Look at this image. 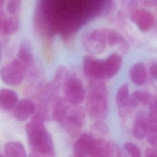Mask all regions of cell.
Listing matches in <instances>:
<instances>
[{"mask_svg": "<svg viewBox=\"0 0 157 157\" xmlns=\"http://www.w3.org/2000/svg\"><path fill=\"white\" fill-rule=\"evenodd\" d=\"M149 116L139 113L136 118L132 126V134L137 139H142L147 135L152 126Z\"/></svg>", "mask_w": 157, "mask_h": 157, "instance_id": "cell-11", "label": "cell"}, {"mask_svg": "<svg viewBox=\"0 0 157 157\" xmlns=\"http://www.w3.org/2000/svg\"><path fill=\"white\" fill-rule=\"evenodd\" d=\"M4 156L6 157H26V152L21 142L12 141L7 142L4 146Z\"/></svg>", "mask_w": 157, "mask_h": 157, "instance_id": "cell-20", "label": "cell"}, {"mask_svg": "<svg viewBox=\"0 0 157 157\" xmlns=\"http://www.w3.org/2000/svg\"><path fill=\"white\" fill-rule=\"evenodd\" d=\"M84 49L91 55L104 52L107 44V28H99L86 33L82 37Z\"/></svg>", "mask_w": 157, "mask_h": 157, "instance_id": "cell-4", "label": "cell"}, {"mask_svg": "<svg viewBox=\"0 0 157 157\" xmlns=\"http://www.w3.org/2000/svg\"><path fill=\"white\" fill-rule=\"evenodd\" d=\"M113 147L105 139L97 137L94 139L89 156L90 157H109Z\"/></svg>", "mask_w": 157, "mask_h": 157, "instance_id": "cell-14", "label": "cell"}, {"mask_svg": "<svg viewBox=\"0 0 157 157\" xmlns=\"http://www.w3.org/2000/svg\"><path fill=\"white\" fill-rule=\"evenodd\" d=\"M145 157H157V148L153 147L147 148L145 152Z\"/></svg>", "mask_w": 157, "mask_h": 157, "instance_id": "cell-29", "label": "cell"}, {"mask_svg": "<svg viewBox=\"0 0 157 157\" xmlns=\"http://www.w3.org/2000/svg\"><path fill=\"white\" fill-rule=\"evenodd\" d=\"M25 71L26 66L17 58H14L1 67V78L7 85L17 86L23 82Z\"/></svg>", "mask_w": 157, "mask_h": 157, "instance_id": "cell-5", "label": "cell"}, {"mask_svg": "<svg viewBox=\"0 0 157 157\" xmlns=\"http://www.w3.org/2000/svg\"><path fill=\"white\" fill-rule=\"evenodd\" d=\"M129 77L135 85H144L147 80V70L144 64L142 62L134 63L129 69Z\"/></svg>", "mask_w": 157, "mask_h": 157, "instance_id": "cell-17", "label": "cell"}, {"mask_svg": "<svg viewBox=\"0 0 157 157\" xmlns=\"http://www.w3.org/2000/svg\"><path fill=\"white\" fill-rule=\"evenodd\" d=\"M130 99L129 85L123 83L118 88L115 94V103L121 116H125L132 108L130 104Z\"/></svg>", "mask_w": 157, "mask_h": 157, "instance_id": "cell-9", "label": "cell"}, {"mask_svg": "<svg viewBox=\"0 0 157 157\" xmlns=\"http://www.w3.org/2000/svg\"><path fill=\"white\" fill-rule=\"evenodd\" d=\"M72 157H86V156H78V155H74Z\"/></svg>", "mask_w": 157, "mask_h": 157, "instance_id": "cell-32", "label": "cell"}, {"mask_svg": "<svg viewBox=\"0 0 157 157\" xmlns=\"http://www.w3.org/2000/svg\"><path fill=\"white\" fill-rule=\"evenodd\" d=\"M131 20L143 32L149 31L154 25L153 14L144 9H137L129 15Z\"/></svg>", "mask_w": 157, "mask_h": 157, "instance_id": "cell-8", "label": "cell"}, {"mask_svg": "<svg viewBox=\"0 0 157 157\" xmlns=\"http://www.w3.org/2000/svg\"><path fill=\"white\" fill-rule=\"evenodd\" d=\"M151 94L145 91H136L131 96L130 104L132 108H135L139 104L146 105L151 100Z\"/></svg>", "mask_w": 157, "mask_h": 157, "instance_id": "cell-22", "label": "cell"}, {"mask_svg": "<svg viewBox=\"0 0 157 157\" xmlns=\"http://www.w3.org/2000/svg\"><path fill=\"white\" fill-rule=\"evenodd\" d=\"M4 1L5 0H0V6H1V7H2L3 6V4H4Z\"/></svg>", "mask_w": 157, "mask_h": 157, "instance_id": "cell-31", "label": "cell"}, {"mask_svg": "<svg viewBox=\"0 0 157 157\" xmlns=\"http://www.w3.org/2000/svg\"><path fill=\"white\" fill-rule=\"evenodd\" d=\"M65 101L61 99H57L54 101L52 105V118L54 121L60 124L62 123L69 107Z\"/></svg>", "mask_w": 157, "mask_h": 157, "instance_id": "cell-21", "label": "cell"}, {"mask_svg": "<svg viewBox=\"0 0 157 157\" xmlns=\"http://www.w3.org/2000/svg\"><path fill=\"white\" fill-rule=\"evenodd\" d=\"M85 122V110L78 105L69 107L61 123L66 130L71 134L78 132Z\"/></svg>", "mask_w": 157, "mask_h": 157, "instance_id": "cell-6", "label": "cell"}, {"mask_svg": "<svg viewBox=\"0 0 157 157\" xmlns=\"http://www.w3.org/2000/svg\"><path fill=\"white\" fill-rule=\"evenodd\" d=\"M34 102L28 99H23L18 101L13 109L14 117L20 121L28 120L35 111Z\"/></svg>", "mask_w": 157, "mask_h": 157, "instance_id": "cell-13", "label": "cell"}, {"mask_svg": "<svg viewBox=\"0 0 157 157\" xmlns=\"http://www.w3.org/2000/svg\"><path fill=\"white\" fill-rule=\"evenodd\" d=\"M18 102V96L13 90L2 88L0 91V107L4 110H10L15 108Z\"/></svg>", "mask_w": 157, "mask_h": 157, "instance_id": "cell-15", "label": "cell"}, {"mask_svg": "<svg viewBox=\"0 0 157 157\" xmlns=\"http://www.w3.org/2000/svg\"><path fill=\"white\" fill-rule=\"evenodd\" d=\"M150 72L151 76L157 80V61L153 62L150 67Z\"/></svg>", "mask_w": 157, "mask_h": 157, "instance_id": "cell-30", "label": "cell"}, {"mask_svg": "<svg viewBox=\"0 0 157 157\" xmlns=\"http://www.w3.org/2000/svg\"><path fill=\"white\" fill-rule=\"evenodd\" d=\"M94 139V137L89 133H83L76 140L73 145L74 155L86 156H88Z\"/></svg>", "mask_w": 157, "mask_h": 157, "instance_id": "cell-12", "label": "cell"}, {"mask_svg": "<svg viewBox=\"0 0 157 157\" xmlns=\"http://www.w3.org/2000/svg\"><path fill=\"white\" fill-rule=\"evenodd\" d=\"M19 28V20L17 16H6L1 18V32L5 36L15 34Z\"/></svg>", "mask_w": 157, "mask_h": 157, "instance_id": "cell-19", "label": "cell"}, {"mask_svg": "<svg viewBox=\"0 0 157 157\" xmlns=\"http://www.w3.org/2000/svg\"><path fill=\"white\" fill-rule=\"evenodd\" d=\"M65 101L72 105L83 102L86 97L85 90L80 78L75 74H70L65 79L63 85Z\"/></svg>", "mask_w": 157, "mask_h": 157, "instance_id": "cell-3", "label": "cell"}, {"mask_svg": "<svg viewBox=\"0 0 157 157\" xmlns=\"http://www.w3.org/2000/svg\"><path fill=\"white\" fill-rule=\"evenodd\" d=\"M120 2L123 8L129 13V15L137 9L136 0H120Z\"/></svg>", "mask_w": 157, "mask_h": 157, "instance_id": "cell-27", "label": "cell"}, {"mask_svg": "<svg viewBox=\"0 0 157 157\" xmlns=\"http://www.w3.org/2000/svg\"><path fill=\"white\" fill-rule=\"evenodd\" d=\"M148 116L152 123H157V98L154 100L150 105Z\"/></svg>", "mask_w": 157, "mask_h": 157, "instance_id": "cell-28", "label": "cell"}, {"mask_svg": "<svg viewBox=\"0 0 157 157\" xmlns=\"http://www.w3.org/2000/svg\"><path fill=\"white\" fill-rule=\"evenodd\" d=\"M123 147L125 151L128 153L129 157H142L140 149L132 142H126Z\"/></svg>", "mask_w": 157, "mask_h": 157, "instance_id": "cell-25", "label": "cell"}, {"mask_svg": "<svg viewBox=\"0 0 157 157\" xmlns=\"http://www.w3.org/2000/svg\"><path fill=\"white\" fill-rule=\"evenodd\" d=\"M107 80L113 77L120 71L122 64V58L119 53H114L105 59Z\"/></svg>", "mask_w": 157, "mask_h": 157, "instance_id": "cell-16", "label": "cell"}, {"mask_svg": "<svg viewBox=\"0 0 157 157\" xmlns=\"http://www.w3.org/2000/svg\"><path fill=\"white\" fill-rule=\"evenodd\" d=\"M22 0H7L6 2V11L10 15H15L20 11Z\"/></svg>", "mask_w": 157, "mask_h": 157, "instance_id": "cell-23", "label": "cell"}, {"mask_svg": "<svg viewBox=\"0 0 157 157\" xmlns=\"http://www.w3.org/2000/svg\"><path fill=\"white\" fill-rule=\"evenodd\" d=\"M83 70L85 75L94 81L107 80L105 59H98L88 55L83 59Z\"/></svg>", "mask_w": 157, "mask_h": 157, "instance_id": "cell-7", "label": "cell"}, {"mask_svg": "<svg viewBox=\"0 0 157 157\" xmlns=\"http://www.w3.org/2000/svg\"><path fill=\"white\" fill-rule=\"evenodd\" d=\"M1 157H6V156H4V155H1Z\"/></svg>", "mask_w": 157, "mask_h": 157, "instance_id": "cell-33", "label": "cell"}, {"mask_svg": "<svg viewBox=\"0 0 157 157\" xmlns=\"http://www.w3.org/2000/svg\"><path fill=\"white\" fill-rule=\"evenodd\" d=\"M17 58L26 67L30 66L34 61V55L32 46L27 40H24L19 45Z\"/></svg>", "mask_w": 157, "mask_h": 157, "instance_id": "cell-18", "label": "cell"}, {"mask_svg": "<svg viewBox=\"0 0 157 157\" xmlns=\"http://www.w3.org/2000/svg\"><path fill=\"white\" fill-rule=\"evenodd\" d=\"M147 136L148 143L153 147L157 148V125L151 126Z\"/></svg>", "mask_w": 157, "mask_h": 157, "instance_id": "cell-26", "label": "cell"}, {"mask_svg": "<svg viewBox=\"0 0 157 157\" xmlns=\"http://www.w3.org/2000/svg\"><path fill=\"white\" fill-rule=\"evenodd\" d=\"M108 91L105 83L100 81L91 83L86 96V110L89 117L98 121L107 114Z\"/></svg>", "mask_w": 157, "mask_h": 157, "instance_id": "cell-2", "label": "cell"}, {"mask_svg": "<svg viewBox=\"0 0 157 157\" xmlns=\"http://www.w3.org/2000/svg\"><path fill=\"white\" fill-rule=\"evenodd\" d=\"M91 131L93 136L95 135L96 136H102L107 134L108 127L104 123L99 121L92 124Z\"/></svg>", "mask_w": 157, "mask_h": 157, "instance_id": "cell-24", "label": "cell"}, {"mask_svg": "<svg viewBox=\"0 0 157 157\" xmlns=\"http://www.w3.org/2000/svg\"><path fill=\"white\" fill-rule=\"evenodd\" d=\"M44 120L34 115L26 125V132L30 148L31 157H54L55 148L52 137L47 129Z\"/></svg>", "mask_w": 157, "mask_h": 157, "instance_id": "cell-1", "label": "cell"}, {"mask_svg": "<svg viewBox=\"0 0 157 157\" xmlns=\"http://www.w3.org/2000/svg\"><path fill=\"white\" fill-rule=\"evenodd\" d=\"M107 37L108 45L119 53L125 54L128 52L129 44L118 31L113 28H107Z\"/></svg>", "mask_w": 157, "mask_h": 157, "instance_id": "cell-10", "label": "cell"}]
</instances>
